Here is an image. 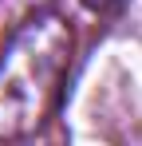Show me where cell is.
Returning <instances> with one entry per match:
<instances>
[{
	"instance_id": "obj_1",
	"label": "cell",
	"mask_w": 142,
	"mask_h": 146,
	"mask_svg": "<svg viewBox=\"0 0 142 146\" xmlns=\"http://www.w3.org/2000/svg\"><path fill=\"white\" fill-rule=\"evenodd\" d=\"M71 28L40 12L0 51V138H24L55 111L71 67Z\"/></svg>"
},
{
	"instance_id": "obj_2",
	"label": "cell",
	"mask_w": 142,
	"mask_h": 146,
	"mask_svg": "<svg viewBox=\"0 0 142 146\" xmlns=\"http://www.w3.org/2000/svg\"><path fill=\"white\" fill-rule=\"evenodd\" d=\"M83 4H87L91 12H115V8L122 4V0H83Z\"/></svg>"
}]
</instances>
